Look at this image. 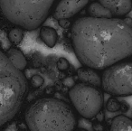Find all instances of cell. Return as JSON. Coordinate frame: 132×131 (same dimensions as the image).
Listing matches in <instances>:
<instances>
[{
	"label": "cell",
	"instance_id": "obj_1",
	"mask_svg": "<svg viewBox=\"0 0 132 131\" xmlns=\"http://www.w3.org/2000/svg\"><path fill=\"white\" fill-rule=\"evenodd\" d=\"M71 34L74 53L86 67L105 70L132 55V27L123 19L81 17Z\"/></svg>",
	"mask_w": 132,
	"mask_h": 131
},
{
	"label": "cell",
	"instance_id": "obj_2",
	"mask_svg": "<svg viewBox=\"0 0 132 131\" xmlns=\"http://www.w3.org/2000/svg\"><path fill=\"white\" fill-rule=\"evenodd\" d=\"M24 120L30 131H73L77 124L72 108L54 98L34 101L24 112Z\"/></svg>",
	"mask_w": 132,
	"mask_h": 131
},
{
	"label": "cell",
	"instance_id": "obj_3",
	"mask_svg": "<svg viewBox=\"0 0 132 131\" xmlns=\"http://www.w3.org/2000/svg\"><path fill=\"white\" fill-rule=\"evenodd\" d=\"M28 91L23 71L17 70L0 50V126L19 112Z\"/></svg>",
	"mask_w": 132,
	"mask_h": 131
},
{
	"label": "cell",
	"instance_id": "obj_4",
	"mask_svg": "<svg viewBox=\"0 0 132 131\" xmlns=\"http://www.w3.org/2000/svg\"><path fill=\"white\" fill-rule=\"evenodd\" d=\"M54 0H0V10L9 22L35 30L45 21Z\"/></svg>",
	"mask_w": 132,
	"mask_h": 131
},
{
	"label": "cell",
	"instance_id": "obj_5",
	"mask_svg": "<svg viewBox=\"0 0 132 131\" xmlns=\"http://www.w3.org/2000/svg\"><path fill=\"white\" fill-rule=\"evenodd\" d=\"M74 109L82 118L90 119L96 117L103 106V94L97 87L85 83L74 85L69 91Z\"/></svg>",
	"mask_w": 132,
	"mask_h": 131
},
{
	"label": "cell",
	"instance_id": "obj_6",
	"mask_svg": "<svg viewBox=\"0 0 132 131\" xmlns=\"http://www.w3.org/2000/svg\"><path fill=\"white\" fill-rule=\"evenodd\" d=\"M101 87L112 96L132 95V62H119L105 69Z\"/></svg>",
	"mask_w": 132,
	"mask_h": 131
},
{
	"label": "cell",
	"instance_id": "obj_7",
	"mask_svg": "<svg viewBox=\"0 0 132 131\" xmlns=\"http://www.w3.org/2000/svg\"><path fill=\"white\" fill-rule=\"evenodd\" d=\"M87 4L88 0H61L55 8L53 17L56 19H68L75 15Z\"/></svg>",
	"mask_w": 132,
	"mask_h": 131
},
{
	"label": "cell",
	"instance_id": "obj_8",
	"mask_svg": "<svg viewBox=\"0 0 132 131\" xmlns=\"http://www.w3.org/2000/svg\"><path fill=\"white\" fill-rule=\"evenodd\" d=\"M109 9L113 17H120L128 15L132 8V0H98Z\"/></svg>",
	"mask_w": 132,
	"mask_h": 131
},
{
	"label": "cell",
	"instance_id": "obj_9",
	"mask_svg": "<svg viewBox=\"0 0 132 131\" xmlns=\"http://www.w3.org/2000/svg\"><path fill=\"white\" fill-rule=\"evenodd\" d=\"M77 75L81 83L88 84V85H92L97 88L101 86V78L94 71V69L84 66V67L78 69Z\"/></svg>",
	"mask_w": 132,
	"mask_h": 131
},
{
	"label": "cell",
	"instance_id": "obj_10",
	"mask_svg": "<svg viewBox=\"0 0 132 131\" xmlns=\"http://www.w3.org/2000/svg\"><path fill=\"white\" fill-rule=\"evenodd\" d=\"M6 56L10 60V62L13 63V65L17 70L22 71L26 67V59L24 57V53L19 49L15 47H11L6 53Z\"/></svg>",
	"mask_w": 132,
	"mask_h": 131
},
{
	"label": "cell",
	"instance_id": "obj_11",
	"mask_svg": "<svg viewBox=\"0 0 132 131\" xmlns=\"http://www.w3.org/2000/svg\"><path fill=\"white\" fill-rule=\"evenodd\" d=\"M110 131H132V119L123 115L117 116L112 119Z\"/></svg>",
	"mask_w": 132,
	"mask_h": 131
},
{
	"label": "cell",
	"instance_id": "obj_12",
	"mask_svg": "<svg viewBox=\"0 0 132 131\" xmlns=\"http://www.w3.org/2000/svg\"><path fill=\"white\" fill-rule=\"evenodd\" d=\"M40 38L49 48H53L58 41V35L54 28L50 26H44L41 28Z\"/></svg>",
	"mask_w": 132,
	"mask_h": 131
},
{
	"label": "cell",
	"instance_id": "obj_13",
	"mask_svg": "<svg viewBox=\"0 0 132 131\" xmlns=\"http://www.w3.org/2000/svg\"><path fill=\"white\" fill-rule=\"evenodd\" d=\"M88 13L90 17L95 18H112L113 15L109 9L102 6L101 3L94 2L89 6Z\"/></svg>",
	"mask_w": 132,
	"mask_h": 131
},
{
	"label": "cell",
	"instance_id": "obj_14",
	"mask_svg": "<svg viewBox=\"0 0 132 131\" xmlns=\"http://www.w3.org/2000/svg\"><path fill=\"white\" fill-rule=\"evenodd\" d=\"M24 38V32L20 28H14L8 34V39L15 44H19Z\"/></svg>",
	"mask_w": 132,
	"mask_h": 131
},
{
	"label": "cell",
	"instance_id": "obj_15",
	"mask_svg": "<svg viewBox=\"0 0 132 131\" xmlns=\"http://www.w3.org/2000/svg\"><path fill=\"white\" fill-rule=\"evenodd\" d=\"M106 108L107 110H109L110 112H117V111H119L120 109L121 105L118 100H116L114 98H110L107 102Z\"/></svg>",
	"mask_w": 132,
	"mask_h": 131
},
{
	"label": "cell",
	"instance_id": "obj_16",
	"mask_svg": "<svg viewBox=\"0 0 132 131\" xmlns=\"http://www.w3.org/2000/svg\"><path fill=\"white\" fill-rule=\"evenodd\" d=\"M123 20H124V22L126 23L128 26H129L132 27V19L130 18V17H127V18H124Z\"/></svg>",
	"mask_w": 132,
	"mask_h": 131
},
{
	"label": "cell",
	"instance_id": "obj_17",
	"mask_svg": "<svg viewBox=\"0 0 132 131\" xmlns=\"http://www.w3.org/2000/svg\"><path fill=\"white\" fill-rule=\"evenodd\" d=\"M81 131H86V130H81Z\"/></svg>",
	"mask_w": 132,
	"mask_h": 131
}]
</instances>
